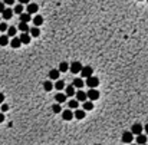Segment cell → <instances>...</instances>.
Returning <instances> with one entry per match:
<instances>
[{"label": "cell", "instance_id": "cell-1", "mask_svg": "<svg viewBox=\"0 0 148 145\" xmlns=\"http://www.w3.org/2000/svg\"><path fill=\"white\" fill-rule=\"evenodd\" d=\"M86 98L89 99V101H96L98 98H99V91L96 89V88H91L88 92H86Z\"/></svg>", "mask_w": 148, "mask_h": 145}, {"label": "cell", "instance_id": "cell-2", "mask_svg": "<svg viewBox=\"0 0 148 145\" xmlns=\"http://www.w3.org/2000/svg\"><path fill=\"white\" fill-rule=\"evenodd\" d=\"M82 68H83V66H82L81 62H73V63L69 65V70L72 72V73H75V75H76V73H81Z\"/></svg>", "mask_w": 148, "mask_h": 145}, {"label": "cell", "instance_id": "cell-3", "mask_svg": "<svg viewBox=\"0 0 148 145\" xmlns=\"http://www.w3.org/2000/svg\"><path fill=\"white\" fill-rule=\"evenodd\" d=\"M85 85H86L88 88H96V86L99 85V79H98L96 76H89V78H86Z\"/></svg>", "mask_w": 148, "mask_h": 145}, {"label": "cell", "instance_id": "cell-4", "mask_svg": "<svg viewBox=\"0 0 148 145\" xmlns=\"http://www.w3.org/2000/svg\"><path fill=\"white\" fill-rule=\"evenodd\" d=\"M92 73H94V69L88 65V66H83L82 68V70H81V75L83 76V78H89V76H92Z\"/></svg>", "mask_w": 148, "mask_h": 145}, {"label": "cell", "instance_id": "cell-5", "mask_svg": "<svg viewBox=\"0 0 148 145\" xmlns=\"http://www.w3.org/2000/svg\"><path fill=\"white\" fill-rule=\"evenodd\" d=\"M132 139H134V134H132L131 131H126V132L122 134V142H125V144H131Z\"/></svg>", "mask_w": 148, "mask_h": 145}, {"label": "cell", "instance_id": "cell-6", "mask_svg": "<svg viewBox=\"0 0 148 145\" xmlns=\"http://www.w3.org/2000/svg\"><path fill=\"white\" fill-rule=\"evenodd\" d=\"M142 131H144V127H142L141 124H138V122H135V124L131 127V132H132L134 135H139V134H142Z\"/></svg>", "mask_w": 148, "mask_h": 145}, {"label": "cell", "instance_id": "cell-7", "mask_svg": "<svg viewBox=\"0 0 148 145\" xmlns=\"http://www.w3.org/2000/svg\"><path fill=\"white\" fill-rule=\"evenodd\" d=\"M75 96H76V101L78 102H85L88 98H86V92H83V91H78V92H75Z\"/></svg>", "mask_w": 148, "mask_h": 145}, {"label": "cell", "instance_id": "cell-8", "mask_svg": "<svg viewBox=\"0 0 148 145\" xmlns=\"http://www.w3.org/2000/svg\"><path fill=\"white\" fill-rule=\"evenodd\" d=\"M20 42H22V45H28V43H30V40H32V36L29 35V32H26V33H22L20 35Z\"/></svg>", "mask_w": 148, "mask_h": 145}, {"label": "cell", "instance_id": "cell-9", "mask_svg": "<svg viewBox=\"0 0 148 145\" xmlns=\"http://www.w3.org/2000/svg\"><path fill=\"white\" fill-rule=\"evenodd\" d=\"M26 10H28V13H29V14H35V13H37V10H39V6H37L36 3H28V7H26Z\"/></svg>", "mask_w": 148, "mask_h": 145}, {"label": "cell", "instance_id": "cell-10", "mask_svg": "<svg viewBox=\"0 0 148 145\" xmlns=\"http://www.w3.org/2000/svg\"><path fill=\"white\" fill-rule=\"evenodd\" d=\"M59 73H60L59 69H50L48 76H49V79H50V81H58V79H59Z\"/></svg>", "mask_w": 148, "mask_h": 145}, {"label": "cell", "instance_id": "cell-11", "mask_svg": "<svg viewBox=\"0 0 148 145\" xmlns=\"http://www.w3.org/2000/svg\"><path fill=\"white\" fill-rule=\"evenodd\" d=\"M60 114H62V118L65 119V121H71L73 118V112L71 109H65V111H62Z\"/></svg>", "mask_w": 148, "mask_h": 145}, {"label": "cell", "instance_id": "cell-12", "mask_svg": "<svg viewBox=\"0 0 148 145\" xmlns=\"http://www.w3.org/2000/svg\"><path fill=\"white\" fill-rule=\"evenodd\" d=\"M9 43H10V46L13 47V49H17V47H20V45H22L20 39H19V37H16V36H14V37H12V40H10Z\"/></svg>", "mask_w": 148, "mask_h": 145}, {"label": "cell", "instance_id": "cell-13", "mask_svg": "<svg viewBox=\"0 0 148 145\" xmlns=\"http://www.w3.org/2000/svg\"><path fill=\"white\" fill-rule=\"evenodd\" d=\"M12 16H13V10H12V9H9V7H6V9L3 10V13H2V17H3L5 20L12 19Z\"/></svg>", "mask_w": 148, "mask_h": 145}, {"label": "cell", "instance_id": "cell-14", "mask_svg": "<svg viewBox=\"0 0 148 145\" xmlns=\"http://www.w3.org/2000/svg\"><path fill=\"white\" fill-rule=\"evenodd\" d=\"M66 98H68V96H66L65 93H62V92L56 93V96H55V99H56V102H58V104H63V102L66 101Z\"/></svg>", "mask_w": 148, "mask_h": 145}, {"label": "cell", "instance_id": "cell-15", "mask_svg": "<svg viewBox=\"0 0 148 145\" xmlns=\"http://www.w3.org/2000/svg\"><path fill=\"white\" fill-rule=\"evenodd\" d=\"M85 111H82V109H75V112H73V118H76V119H83L85 118Z\"/></svg>", "mask_w": 148, "mask_h": 145}, {"label": "cell", "instance_id": "cell-16", "mask_svg": "<svg viewBox=\"0 0 148 145\" xmlns=\"http://www.w3.org/2000/svg\"><path fill=\"white\" fill-rule=\"evenodd\" d=\"M19 16H20V22L29 23V22L32 20V14H29V13H20Z\"/></svg>", "mask_w": 148, "mask_h": 145}, {"label": "cell", "instance_id": "cell-17", "mask_svg": "<svg viewBox=\"0 0 148 145\" xmlns=\"http://www.w3.org/2000/svg\"><path fill=\"white\" fill-rule=\"evenodd\" d=\"M137 144H138V145H144V144H147V135H144V134L137 135Z\"/></svg>", "mask_w": 148, "mask_h": 145}, {"label": "cell", "instance_id": "cell-18", "mask_svg": "<svg viewBox=\"0 0 148 145\" xmlns=\"http://www.w3.org/2000/svg\"><path fill=\"white\" fill-rule=\"evenodd\" d=\"M22 33H26V32H29V26H28V23H25V22H20L19 23V28H17Z\"/></svg>", "mask_w": 148, "mask_h": 145}, {"label": "cell", "instance_id": "cell-19", "mask_svg": "<svg viewBox=\"0 0 148 145\" xmlns=\"http://www.w3.org/2000/svg\"><path fill=\"white\" fill-rule=\"evenodd\" d=\"M92 109H94V102L86 99L83 102V111H92Z\"/></svg>", "mask_w": 148, "mask_h": 145}, {"label": "cell", "instance_id": "cell-20", "mask_svg": "<svg viewBox=\"0 0 148 145\" xmlns=\"http://www.w3.org/2000/svg\"><path fill=\"white\" fill-rule=\"evenodd\" d=\"M53 88H55V89H58V91H62V89H65V82H63V81H60V79H58V81L55 82Z\"/></svg>", "mask_w": 148, "mask_h": 145}, {"label": "cell", "instance_id": "cell-21", "mask_svg": "<svg viewBox=\"0 0 148 145\" xmlns=\"http://www.w3.org/2000/svg\"><path fill=\"white\" fill-rule=\"evenodd\" d=\"M29 35H30L32 37H37V36L40 35V30H39V28H37V26H35V28L29 29Z\"/></svg>", "mask_w": 148, "mask_h": 145}, {"label": "cell", "instance_id": "cell-22", "mask_svg": "<svg viewBox=\"0 0 148 145\" xmlns=\"http://www.w3.org/2000/svg\"><path fill=\"white\" fill-rule=\"evenodd\" d=\"M75 86L73 85H69V86H66V92H65V95L66 96H75Z\"/></svg>", "mask_w": 148, "mask_h": 145}, {"label": "cell", "instance_id": "cell-23", "mask_svg": "<svg viewBox=\"0 0 148 145\" xmlns=\"http://www.w3.org/2000/svg\"><path fill=\"white\" fill-rule=\"evenodd\" d=\"M33 23H35V26H37V28H39L40 25H43V17L39 16V14H37V16H35V17H33Z\"/></svg>", "mask_w": 148, "mask_h": 145}, {"label": "cell", "instance_id": "cell-24", "mask_svg": "<svg viewBox=\"0 0 148 145\" xmlns=\"http://www.w3.org/2000/svg\"><path fill=\"white\" fill-rule=\"evenodd\" d=\"M43 89L46 91V92H50L52 89H53V83H52V81L49 79V81H46V82H43Z\"/></svg>", "mask_w": 148, "mask_h": 145}, {"label": "cell", "instance_id": "cell-25", "mask_svg": "<svg viewBox=\"0 0 148 145\" xmlns=\"http://www.w3.org/2000/svg\"><path fill=\"white\" fill-rule=\"evenodd\" d=\"M6 32H7V36H9V37H14V36H16L17 29H16L14 26H10V28H7V30H6Z\"/></svg>", "mask_w": 148, "mask_h": 145}, {"label": "cell", "instance_id": "cell-26", "mask_svg": "<svg viewBox=\"0 0 148 145\" xmlns=\"http://www.w3.org/2000/svg\"><path fill=\"white\" fill-rule=\"evenodd\" d=\"M66 70H69V63L68 62H62L59 65V72H66Z\"/></svg>", "mask_w": 148, "mask_h": 145}, {"label": "cell", "instance_id": "cell-27", "mask_svg": "<svg viewBox=\"0 0 148 145\" xmlns=\"http://www.w3.org/2000/svg\"><path fill=\"white\" fill-rule=\"evenodd\" d=\"M72 85H73L75 88H82L83 85H85V82H83L81 78H76V79L73 81V83H72Z\"/></svg>", "mask_w": 148, "mask_h": 145}, {"label": "cell", "instance_id": "cell-28", "mask_svg": "<svg viewBox=\"0 0 148 145\" xmlns=\"http://www.w3.org/2000/svg\"><path fill=\"white\" fill-rule=\"evenodd\" d=\"M6 45H9V36L7 35L0 36V46H6Z\"/></svg>", "mask_w": 148, "mask_h": 145}, {"label": "cell", "instance_id": "cell-29", "mask_svg": "<svg viewBox=\"0 0 148 145\" xmlns=\"http://www.w3.org/2000/svg\"><path fill=\"white\" fill-rule=\"evenodd\" d=\"M69 109H78V106H79V102L76 101V99H72V101H69Z\"/></svg>", "mask_w": 148, "mask_h": 145}, {"label": "cell", "instance_id": "cell-30", "mask_svg": "<svg viewBox=\"0 0 148 145\" xmlns=\"http://www.w3.org/2000/svg\"><path fill=\"white\" fill-rule=\"evenodd\" d=\"M23 9H25V7H23V5H20V3H19V5L14 7L13 13H16V14H20V13H23Z\"/></svg>", "mask_w": 148, "mask_h": 145}, {"label": "cell", "instance_id": "cell-31", "mask_svg": "<svg viewBox=\"0 0 148 145\" xmlns=\"http://www.w3.org/2000/svg\"><path fill=\"white\" fill-rule=\"evenodd\" d=\"M52 111H53L55 114H60V112H62V108H60V104H58V102H56V104H55V105L52 106Z\"/></svg>", "mask_w": 148, "mask_h": 145}, {"label": "cell", "instance_id": "cell-32", "mask_svg": "<svg viewBox=\"0 0 148 145\" xmlns=\"http://www.w3.org/2000/svg\"><path fill=\"white\" fill-rule=\"evenodd\" d=\"M7 28H9V26L6 25L5 22H0V32H6V30H7Z\"/></svg>", "mask_w": 148, "mask_h": 145}, {"label": "cell", "instance_id": "cell-33", "mask_svg": "<svg viewBox=\"0 0 148 145\" xmlns=\"http://www.w3.org/2000/svg\"><path fill=\"white\" fill-rule=\"evenodd\" d=\"M0 109H2V112H6V111H9V105L7 104H2V108H0Z\"/></svg>", "mask_w": 148, "mask_h": 145}, {"label": "cell", "instance_id": "cell-34", "mask_svg": "<svg viewBox=\"0 0 148 145\" xmlns=\"http://www.w3.org/2000/svg\"><path fill=\"white\" fill-rule=\"evenodd\" d=\"M3 3L7 5V6H12V5L14 3V0H3Z\"/></svg>", "mask_w": 148, "mask_h": 145}, {"label": "cell", "instance_id": "cell-35", "mask_svg": "<svg viewBox=\"0 0 148 145\" xmlns=\"http://www.w3.org/2000/svg\"><path fill=\"white\" fill-rule=\"evenodd\" d=\"M5 6H6V5H5V3H0V14H2V13H3V10H5V9H6V7H5Z\"/></svg>", "mask_w": 148, "mask_h": 145}, {"label": "cell", "instance_id": "cell-36", "mask_svg": "<svg viewBox=\"0 0 148 145\" xmlns=\"http://www.w3.org/2000/svg\"><path fill=\"white\" fill-rule=\"evenodd\" d=\"M19 3L20 5H28V3H30V0H19Z\"/></svg>", "mask_w": 148, "mask_h": 145}, {"label": "cell", "instance_id": "cell-37", "mask_svg": "<svg viewBox=\"0 0 148 145\" xmlns=\"http://www.w3.org/2000/svg\"><path fill=\"white\" fill-rule=\"evenodd\" d=\"M3 102H5V95H3V93H0V105H2Z\"/></svg>", "mask_w": 148, "mask_h": 145}, {"label": "cell", "instance_id": "cell-38", "mask_svg": "<svg viewBox=\"0 0 148 145\" xmlns=\"http://www.w3.org/2000/svg\"><path fill=\"white\" fill-rule=\"evenodd\" d=\"M3 121H5V114L0 112V122H3Z\"/></svg>", "mask_w": 148, "mask_h": 145}, {"label": "cell", "instance_id": "cell-39", "mask_svg": "<svg viewBox=\"0 0 148 145\" xmlns=\"http://www.w3.org/2000/svg\"><path fill=\"white\" fill-rule=\"evenodd\" d=\"M144 131H145V134H147V135H148V124H147V125H145V127H144Z\"/></svg>", "mask_w": 148, "mask_h": 145}, {"label": "cell", "instance_id": "cell-40", "mask_svg": "<svg viewBox=\"0 0 148 145\" xmlns=\"http://www.w3.org/2000/svg\"><path fill=\"white\" fill-rule=\"evenodd\" d=\"M138 2H142V0H138Z\"/></svg>", "mask_w": 148, "mask_h": 145}, {"label": "cell", "instance_id": "cell-41", "mask_svg": "<svg viewBox=\"0 0 148 145\" xmlns=\"http://www.w3.org/2000/svg\"><path fill=\"white\" fill-rule=\"evenodd\" d=\"M0 20H2V17H0Z\"/></svg>", "mask_w": 148, "mask_h": 145}, {"label": "cell", "instance_id": "cell-42", "mask_svg": "<svg viewBox=\"0 0 148 145\" xmlns=\"http://www.w3.org/2000/svg\"><path fill=\"white\" fill-rule=\"evenodd\" d=\"M147 3H148V0H147Z\"/></svg>", "mask_w": 148, "mask_h": 145}, {"label": "cell", "instance_id": "cell-43", "mask_svg": "<svg viewBox=\"0 0 148 145\" xmlns=\"http://www.w3.org/2000/svg\"><path fill=\"white\" fill-rule=\"evenodd\" d=\"M132 145H134V144H132ZM137 145H138V144H137Z\"/></svg>", "mask_w": 148, "mask_h": 145}, {"label": "cell", "instance_id": "cell-44", "mask_svg": "<svg viewBox=\"0 0 148 145\" xmlns=\"http://www.w3.org/2000/svg\"><path fill=\"white\" fill-rule=\"evenodd\" d=\"M144 145H147V144H144Z\"/></svg>", "mask_w": 148, "mask_h": 145}]
</instances>
